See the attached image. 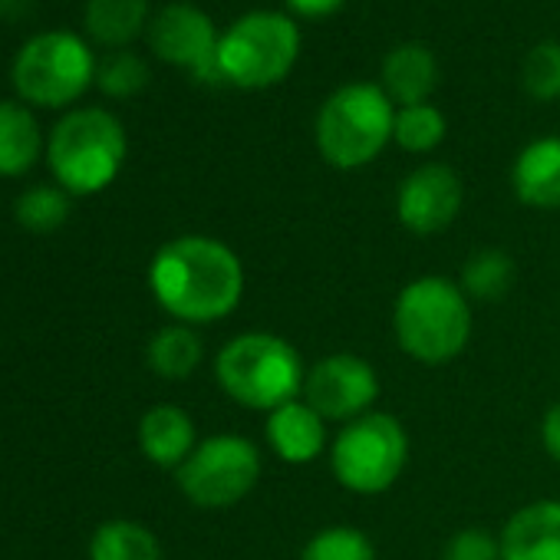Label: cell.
Listing matches in <instances>:
<instances>
[{"label": "cell", "mask_w": 560, "mask_h": 560, "mask_svg": "<svg viewBox=\"0 0 560 560\" xmlns=\"http://www.w3.org/2000/svg\"><path fill=\"white\" fill-rule=\"evenodd\" d=\"M247 288L241 254L211 234H178L165 241L149 260L152 301L172 324L208 327L228 320Z\"/></svg>", "instance_id": "cell-1"}, {"label": "cell", "mask_w": 560, "mask_h": 560, "mask_svg": "<svg viewBox=\"0 0 560 560\" xmlns=\"http://www.w3.org/2000/svg\"><path fill=\"white\" fill-rule=\"evenodd\" d=\"M471 301L458 280L442 273L416 277L393 304V334L399 350L422 366H445L465 353L475 330Z\"/></svg>", "instance_id": "cell-2"}, {"label": "cell", "mask_w": 560, "mask_h": 560, "mask_svg": "<svg viewBox=\"0 0 560 560\" xmlns=\"http://www.w3.org/2000/svg\"><path fill=\"white\" fill-rule=\"evenodd\" d=\"M126 155L129 136L119 116L103 106H77L54 122L44 159L67 195L86 198L106 191L119 178Z\"/></svg>", "instance_id": "cell-3"}, {"label": "cell", "mask_w": 560, "mask_h": 560, "mask_svg": "<svg viewBox=\"0 0 560 560\" xmlns=\"http://www.w3.org/2000/svg\"><path fill=\"white\" fill-rule=\"evenodd\" d=\"M304 357L291 340L267 330L231 337L214 357V383L221 393L250 412H273L304 393Z\"/></svg>", "instance_id": "cell-4"}, {"label": "cell", "mask_w": 560, "mask_h": 560, "mask_svg": "<svg viewBox=\"0 0 560 560\" xmlns=\"http://www.w3.org/2000/svg\"><path fill=\"white\" fill-rule=\"evenodd\" d=\"M100 60L93 44L73 31L34 34L11 63V86L31 109H73L96 83Z\"/></svg>", "instance_id": "cell-5"}, {"label": "cell", "mask_w": 560, "mask_h": 560, "mask_svg": "<svg viewBox=\"0 0 560 560\" xmlns=\"http://www.w3.org/2000/svg\"><path fill=\"white\" fill-rule=\"evenodd\" d=\"M396 126V103L376 83H347L327 96L317 113L314 139L334 168H363L389 142Z\"/></svg>", "instance_id": "cell-6"}, {"label": "cell", "mask_w": 560, "mask_h": 560, "mask_svg": "<svg viewBox=\"0 0 560 560\" xmlns=\"http://www.w3.org/2000/svg\"><path fill=\"white\" fill-rule=\"evenodd\" d=\"M409 452L412 445L406 425L393 412L373 409L337 429L327 458L340 488L373 498L389 491L402 478Z\"/></svg>", "instance_id": "cell-7"}, {"label": "cell", "mask_w": 560, "mask_h": 560, "mask_svg": "<svg viewBox=\"0 0 560 560\" xmlns=\"http://www.w3.org/2000/svg\"><path fill=\"white\" fill-rule=\"evenodd\" d=\"M301 54L294 18L277 11H250L237 18L218 40L221 80L241 90H264L284 80Z\"/></svg>", "instance_id": "cell-8"}, {"label": "cell", "mask_w": 560, "mask_h": 560, "mask_svg": "<svg viewBox=\"0 0 560 560\" xmlns=\"http://www.w3.org/2000/svg\"><path fill=\"white\" fill-rule=\"evenodd\" d=\"M260 471L264 458L250 439L218 432L195 445V452L175 471V485L195 508L228 511L257 488Z\"/></svg>", "instance_id": "cell-9"}, {"label": "cell", "mask_w": 560, "mask_h": 560, "mask_svg": "<svg viewBox=\"0 0 560 560\" xmlns=\"http://www.w3.org/2000/svg\"><path fill=\"white\" fill-rule=\"evenodd\" d=\"M380 389L376 366L360 353L340 350L307 366L301 399H307L327 419V425H347L376 409Z\"/></svg>", "instance_id": "cell-10"}, {"label": "cell", "mask_w": 560, "mask_h": 560, "mask_svg": "<svg viewBox=\"0 0 560 560\" xmlns=\"http://www.w3.org/2000/svg\"><path fill=\"white\" fill-rule=\"evenodd\" d=\"M218 40L221 34L211 18L195 4H168L149 24L152 54L205 83H224L218 70Z\"/></svg>", "instance_id": "cell-11"}, {"label": "cell", "mask_w": 560, "mask_h": 560, "mask_svg": "<svg viewBox=\"0 0 560 560\" xmlns=\"http://www.w3.org/2000/svg\"><path fill=\"white\" fill-rule=\"evenodd\" d=\"M465 185L452 165L425 162L412 168L396 188V214L409 234L432 237L455 224L462 214Z\"/></svg>", "instance_id": "cell-12"}, {"label": "cell", "mask_w": 560, "mask_h": 560, "mask_svg": "<svg viewBox=\"0 0 560 560\" xmlns=\"http://www.w3.org/2000/svg\"><path fill=\"white\" fill-rule=\"evenodd\" d=\"M264 442L277 462L311 465L324 452H330L327 419L307 399H291L284 406H277L273 412H267Z\"/></svg>", "instance_id": "cell-13"}, {"label": "cell", "mask_w": 560, "mask_h": 560, "mask_svg": "<svg viewBox=\"0 0 560 560\" xmlns=\"http://www.w3.org/2000/svg\"><path fill=\"white\" fill-rule=\"evenodd\" d=\"M498 537L501 560H560V501L540 498L521 504Z\"/></svg>", "instance_id": "cell-14"}, {"label": "cell", "mask_w": 560, "mask_h": 560, "mask_svg": "<svg viewBox=\"0 0 560 560\" xmlns=\"http://www.w3.org/2000/svg\"><path fill=\"white\" fill-rule=\"evenodd\" d=\"M136 439H139V452L145 455V462H152L155 468H172V471H178L185 458L195 452V445L201 442L195 419L182 406H172V402L152 406L139 419Z\"/></svg>", "instance_id": "cell-15"}, {"label": "cell", "mask_w": 560, "mask_h": 560, "mask_svg": "<svg viewBox=\"0 0 560 560\" xmlns=\"http://www.w3.org/2000/svg\"><path fill=\"white\" fill-rule=\"evenodd\" d=\"M511 185L517 201L534 211L560 208V136H540L527 142L514 159Z\"/></svg>", "instance_id": "cell-16"}, {"label": "cell", "mask_w": 560, "mask_h": 560, "mask_svg": "<svg viewBox=\"0 0 560 560\" xmlns=\"http://www.w3.org/2000/svg\"><path fill=\"white\" fill-rule=\"evenodd\" d=\"M47 155L37 113L21 100H0V178H21Z\"/></svg>", "instance_id": "cell-17"}, {"label": "cell", "mask_w": 560, "mask_h": 560, "mask_svg": "<svg viewBox=\"0 0 560 560\" xmlns=\"http://www.w3.org/2000/svg\"><path fill=\"white\" fill-rule=\"evenodd\" d=\"M439 83V63L422 44H399L383 60V93L396 106L429 103Z\"/></svg>", "instance_id": "cell-18"}, {"label": "cell", "mask_w": 560, "mask_h": 560, "mask_svg": "<svg viewBox=\"0 0 560 560\" xmlns=\"http://www.w3.org/2000/svg\"><path fill=\"white\" fill-rule=\"evenodd\" d=\"M149 24V0H86L83 8L86 40L106 50H126Z\"/></svg>", "instance_id": "cell-19"}, {"label": "cell", "mask_w": 560, "mask_h": 560, "mask_svg": "<svg viewBox=\"0 0 560 560\" xmlns=\"http://www.w3.org/2000/svg\"><path fill=\"white\" fill-rule=\"evenodd\" d=\"M145 360L159 380H168V383L191 380L205 360L201 334L188 324H165L162 330L152 334L145 347Z\"/></svg>", "instance_id": "cell-20"}, {"label": "cell", "mask_w": 560, "mask_h": 560, "mask_svg": "<svg viewBox=\"0 0 560 560\" xmlns=\"http://www.w3.org/2000/svg\"><path fill=\"white\" fill-rule=\"evenodd\" d=\"M90 560H165V547L142 521L113 517L93 530Z\"/></svg>", "instance_id": "cell-21"}, {"label": "cell", "mask_w": 560, "mask_h": 560, "mask_svg": "<svg viewBox=\"0 0 560 560\" xmlns=\"http://www.w3.org/2000/svg\"><path fill=\"white\" fill-rule=\"evenodd\" d=\"M514 273H517V267L508 250L481 247V250L468 254V260L462 264L458 288L465 291V298L471 304H498L511 294Z\"/></svg>", "instance_id": "cell-22"}, {"label": "cell", "mask_w": 560, "mask_h": 560, "mask_svg": "<svg viewBox=\"0 0 560 560\" xmlns=\"http://www.w3.org/2000/svg\"><path fill=\"white\" fill-rule=\"evenodd\" d=\"M73 208V195H67L57 182L50 185H31L14 201V218L31 234H50L67 224Z\"/></svg>", "instance_id": "cell-23"}, {"label": "cell", "mask_w": 560, "mask_h": 560, "mask_svg": "<svg viewBox=\"0 0 560 560\" xmlns=\"http://www.w3.org/2000/svg\"><path fill=\"white\" fill-rule=\"evenodd\" d=\"M298 560H376V544L357 524H330L311 534Z\"/></svg>", "instance_id": "cell-24"}, {"label": "cell", "mask_w": 560, "mask_h": 560, "mask_svg": "<svg viewBox=\"0 0 560 560\" xmlns=\"http://www.w3.org/2000/svg\"><path fill=\"white\" fill-rule=\"evenodd\" d=\"M445 139V116L432 103H416V106H399L396 109V126H393V142L412 155H425L439 149Z\"/></svg>", "instance_id": "cell-25"}, {"label": "cell", "mask_w": 560, "mask_h": 560, "mask_svg": "<svg viewBox=\"0 0 560 560\" xmlns=\"http://www.w3.org/2000/svg\"><path fill=\"white\" fill-rule=\"evenodd\" d=\"M96 86L109 100H132V96H139L149 86V67L132 50H113L109 57L100 60Z\"/></svg>", "instance_id": "cell-26"}, {"label": "cell", "mask_w": 560, "mask_h": 560, "mask_svg": "<svg viewBox=\"0 0 560 560\" xmlns=\"http://www.w3.org/2000/svg\"><path fill=\"white\" fill-rule=\"evenodd\" d=\"M521 83L540 103L560 100V44L557 40H540L537 47H530L521 67Z\"/></svg>", "instance_id": "cell-27"}, {"label": "cell", "mask_w": 560, "mask_h": 560, "mask_svg": "<svg viewBox=\"0 0 560 560\" xmlns=\"http://www.w3.org/2000/svg\"><path fill=\"white\" fill-rule=\"evenodd\" d=\"M442 560H501V537L488 527H462L445 540Z\"/></svg>", "instance_id": "cell-28"}, {"label": "cell", "mask_w": 560, "mask_h": 560, "mask_svg": "<svg viewBox=\"0 0 560 560\" xmlns=\"http://www.w3.org/2000/svg\"><path fill=\"white\" fill-rule=\"evenodd\" d=\"M540 445L560 465V399L553 406H547V412L540 419Z\"/></svg>", "instance_id": "cell-29"}, {"label": "cell", "mask_w": 560, "mask_h": 560, "mask_svg": "<svg viewBox=\"0 0 560 560\" xmlns=\"http://www.w3.org/2000/svg\"><path fill=\"white\" fill-rule=\"evenodd\" d=\"M288 8H291L298 18L320 21V18H330L334 11H340V8H343V0H288Z\"/></svg>", "instance_id": "cell-30"}]
</instances>
